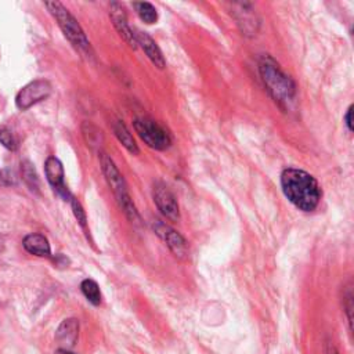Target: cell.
I'll return each instance as SVG.
<instances>
[{
  "mask_svg": "<svg viewBox=\"0 0 354 354\" xmlns=\"http://www.w3.org/2000/svg\"><path fill=\"white\" fill-rule=\"evenodd\" d=\"M281 187L288 201L303 212H313L322 195L318 181L296 167H288L281 173Z\"/></svg>",
  "mask_w": 354,
  "mask_h": 354,
  "instance_id": "6da1fadb",
  "label": "cell"
},
{
  "mask_svg": "<svg viewBox=\"0 0 354 354\" xmlns=\"http://www.w3.org/2000/svg\"><path fill=\"white\" fill-rule=\"evenodd\" d=\"M259 71L261 80L274 101L278 102L282 108H288L293 102L296 94V86L293 80L270 55H263L260 58Z\"/></svg>",
  "mask_w": 354,
  "mask_h": 354,
  "instance_id": "7a4b0ae2",
  "label": "cell"
},
{
  "mask_svg": "<svg viewBox=\"0 0 354 354\" xmlns=\"http://www.w3.org/2000/svg\"><path fill=\"white\" fill-rule=\"evenodd\" d=\"M46 7L53 14V17L57 19L59 28L62 29L64 35L68 37V40L82 53H90V43L75 19V17L58 1H50L46 3Z\"/></svg>",
  "mask_w": 354,
  "mask_h": 354,
  "instance_id": "3957f363",
  "label": "cell"
},
{
  "mask_svg": "<svg viewBox=\"0 0 354 354\" xmlns=\"http://www.w3.org/2000/svg\"><path fill=\"white\" fill-rule=\"evenodd\" d=\"M100 160H101V167H102V171L105 174V178L109 184V187L112 188L116 199L119 201L120 206L123 207L124 213L130 217V220H140L138 217V213L131 202V198L129 195V191H127V185L122 177V174L119 173V170L116 169L115 163L112 162V159L106 155V153H101L100 155Z\"/></svg>",
  "mask_w": 354,
  "mask_h": 354,
  "instance_id": "277c9868",
  "label": "cell"
},
{
  "mask_svg": "<svg viewBox=\"0 0 354 354\" xmlns=\"http://www.w3.org/2000/svg\"><path fill=\"white\" fill-rule=\"evenodd\" d=\"M134 129L141 140L151 148L163 151L170 147V134L155 120L148 118H138L134 120Z\"/></svg>",
  "mask_w": 354,
  "mask_h": 354,
  "instance_id": "5b68a950",
  "label": "cell"
},
{
  "mask_svg": "<svg viewBox=\"0 0 354 354\" xmlns=\"http://www.w3.org/2000/svg\"><path fill=\"white\" fill-rule=\"evenodd\" d=\"M152 196H153V202L156 203L158 209L162 212L163 216H166L169 220H174V221L180 218L177 199L166 184L156 183L152 189Z\"/></svg>",
  "mask_w": 354,
  "mask_h": 354,
  "instance_id": "8992f818",
  "label": "cell"
},
{
  "mask_svg": "<svg viewBox=\"0 0 354 354\" xmlns=\"http://www.w3.org/2000/svg\"><path fill=\"white\" fill-rule=\"evenodd\" d=\"M51 86L47 80H35L26 84L17 95V106L19 109H26L33 104L48 97Z\"/></svg>",
  "mask_w": 354,
  "mask_h": 354,
  "instance_id": "52a82bcc",
  "label": "cell"
},
{
  "mask_svg": "<svg viewBox=\"0 0 354 354\" xmlns=\"http://www.w3.org/2000/svg\"><path fill=\"white\" fill-rule=\"evenodd\" d=\"M153 230L166 242V245L174 253V256H177L178 259H187L188 257V252H189L188 250V243L183 238V235H180L176 230H173L167 224L162 223L160 220H156L153 223Z\"/></svg>",
  "mask_w": 354,
  "mask_h": 354,
  "instance_id": "ba28073f",
  "label": "cell"
},
{
  "mask_svg": "<svg viewBox=\"0 0 354 354\" xmlns=\"http://www.w3.org/2000/svg\"><path fill=\"white\" fill-rule=\"evenodd\" d=\"M44 170H46V177L48 180V183L51 184V187L62 196V198H68L71 199V194L64 183V167L62 163L55 158V156H50L47 158L46 163H44Z\"/></svg>",
  "mask_w": 354,
  "mask_h": 354,
  "instance_id": "9c48e42d",
  "label": "cell"
},
{
  "mask_svg": "<svg viewBox=\"0 0 354 354\" xmlns=\"http://www.w3.org/2000/svg\"><path fill=\"white\" fill-rule=\"evenodd\" d=\"M134 37H136L137 44L141 46V48L144 50L147 57L151 59V62L156 68L163 69L166 66V61H165V57H163L160 48L155 43V40L149 35H147L145 32H141V30H136Z\"/></svg>",
  "mask_w": 354,
  "mask_h": 354,
  "instance_id": "30bf717a",
  "label": "cell"
},
{
  "mask_svg": "<svg viewBox=\"0 0 354 354\" xmlns=\"http://www.w3.org/2000/svg\"><path fill=\"white\" fill-rule=\"evenodd\" d=\"M111 18L113 21L115 28L118 29V32L120 33V36L133 47H137V41L134 37V32L133 29L129 26L127 24V17L124 12V8L119 4V3H112L111 4Z\"/></svg>",
  "mask_w": 354,
  "mask_h": 354,
  "instance_id": "8fae6325",
  "label": "cell"
},
{
  "mask_svg": "<svg viewBox=\"0 0 354 354\" xmlns=\"http://www.w3.org/2000/svg\"><path fill=\"white\" fill-rule=\"evenodd\" d=\"M77 335H79L77 319L68 318V319L62 321L61 325L58 326V329L55 332V339L58 340L59 344H62L65 347H72L77 340Z\"/></svg>",
  "mask_w": 354,
  "mask_h": 354,
  "instance_id": "7c38bea8",
  "label": "cell"
},
{
  "mask_svg": "<svg viewBox=\"0 0 354 354\" xmlns=\"http://www.w3.org/2000/svg\"><path fill=\"white\" fill-rule=\"evenodd\" d=\"M235 7H238V11L235 14V18L238 21V25L241 26L242 32L245 33H253L256 32V17H254V12H253V8L249 3H236Z\"/></svg>",
  "mask_w": 354,
  "mask_h": 354,
  "instance_id": "4fadbf2b",
  "label": "cell"
},
{
  "mask_svg": "<svg viewBox=\"0 0 354 354\" xmlns=\"http://www.w3.org/2000/svg\"><path fill=\"white\" fill-rule=\"evenodd\" d=\"M24 248L26 252H29L30 254H36L40 257L44 256H50V243L47 241V238L41 234H29L24 238L22 242Z\"/></svg>",
  "mask_w": 354,
  "mask_h": 354,
  "instance_id": "5bb4252c",
  "label": "cell"
},
{
  "mask_svg": "<svg viewBox=\"0 0 354 354\" xmlns=\"http://www.w3.org/2000/svg\"><path fill=\"white\" fill-rule=\"evenodd\" d=\"M113 133L116 136V138L122 142V145L129 151L131 152L133 155H137L140 152L133 136L130 134V131L127 130V127L122 123V122H115L113 124Z\"/></svg>",
  "mask_w": 354,
  "mask_h": 354,
  "instance_id": "9a60e30c",
  "label": "cell"
},
{
  "mask_svg": "<svg viewBox=\"0 0 354 354\" xmlns=\"http://www.w3.org/2000/svg\"><path fill=\"white\" fill-rule=\"evenodd\" d=\"M80 289L90 303H93L94 306H98L101 303V292L95 281L88 278L83 279L80 283Z\"/></svg>",
  "mask_w": 354,
  "mask_h": 354,
  "instance_id": "2e32d148",
  "label": "cell"
},
{
  "mask_svg": "<svg viewBox=\"0 0 354 354\" xmlns=\"http://www.w3.org/2000/svg\"><path fill=\"white\" fill-rule=\"evenodd\" d=\"M134 8L138 14V17L141 18V21H144L145 24H155L158 19V12L156 8L147 1L142 3H134Z\"/></svg>",
  "mask_w": 354,
  "mask_h": 354,
  "instance_id": "e0dca14e",
  "label": "cell"
},
{
  "mask_svg": "<svg viewBox=\"0 0 354 354\" xmlns=\"http://www.w3.org/2000/svg\"><path fill=\"white\" fill-rule=\"evenodd\" d=\"M71 205H72V210H73L75 217L77 218V221L80 223V225L84 227L87 218H86V213H84V210H83L80 202H79L77 199H75V198H71Z\"/></svg>",
  "mask_w": 354,
  "mask_h": 354,
  "instance_id": "ac0fdd59",
  "label": "cell"
},
{
  "mask_svg": "<svg viewBox=\"0 0 354 354\" xmlns=\"http://www.w3.org/2000/svg\"><path fill=\"white\" fill-rule=\"evenodd\" d=\"M0 141L4 147L10 148V149H14L17 147V141L14 138V136L11 134V131L6 127H1L0 129Z\"/></svg>",
  "mask_w": 354,
  "mask_h": 354,
  "instance_id": "d6986e66",
  "label": "cell"
},
{
  "mask_svg": "<svg viewBox=\"0 0 354 354\" xmlns=\"http://www.w3.org/2000/svg\"><path fill=\"white\" fill-rule=\"evenodd\" d=\"M351 115H353V105L348 106L346 115H344V124L348 129V131H353V122H351Z\"/></svg>",
  "mask_w": 354,
  "mask_h": 354,
  "instance_id": "ffe728a7",
  "label": "cell"
},
{
  "mask_svg": "<svg viewBox=\"0 0 354 354\" xmlns=\"http://www.w3.org/2000/svg\"><path fill=\"white\" fill-rule=\"evenodd\" d=\"M351 293H348V296L346 297L347 300V304H346V311H347V317H348V322H350V328H351V324H353V317H351V310H353V303H351Z\"/></svg>",
  "mask_w": 354,
  "mask_h": 354,
  "instance_id": "44dd1931",
  "label": "cell"
},
{
  "mask_svg": "<svg viewBox=\"0 0 354 354\" xmlns=\"http://www.w3.org/2000/svg\"><path fill=\"white\" fill-rule=\"evenodd\" d=\"M326 354H339V353H337V350L335 348V346H333L332 343H328V346H326Z\"/></svg>",
  "mask_w": 354,
  "mask_h": 354,
  "instance_id": "7402d4cb",
  "label": "cell"
},
{
  "mask_svg": "<svg viewBox=\"0 0 354 354\" xmlns=\"http://www.w3.org/2000/svg\"><path fill=\"white\" fill-rule=\"evenodd\" d=\"M58 353H59V354H76V353H72V351H69V350H66V348H59Z\"/></svg>",
  "mask_w": 354,
  "mask_h": 354,
  "instance_id": "603a6c76",
  "label": "cell"
}]
</instances>
